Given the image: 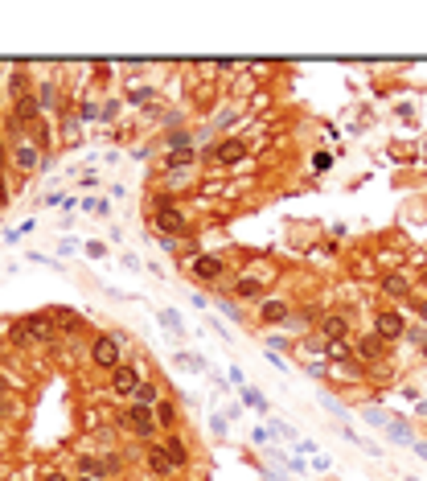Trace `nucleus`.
Segmentation results:
<instances>
[{
	"label": "nucleus",
	"mask_w": 427,
	"mask_h": 481,
	"mask_svg": "<svg viewBox=\"0 0 427 481\" xmlns=\"http://www.w3.org/2000/svg\"><path fill=\"white\" fill-rule=\"evenodd\" d=\"M82 481H95V477H82Z\"/></svg>",
	"instance_id": "nucleus-27"
},
{
	"label": "nucleus",
	"mask_w": 427,
	"mask_h": 481,
	"mask_svg": "<svg viewBox=\"0 0 427 481\" xmlns=\"http://www.w3.org/2000/svg\"><path fill=\"white\" fill-rule=\"evenodd\" d=\"M25 329H29V337L33 341H54V313H33V317H25Z\"/></svg>",
	"instance_id": "nucleus-3"
},
{
	"label": "nucleus",
	"mask_w": 427,
	"mask_h": 481,
	"mask_svg": "<svg viewBox=\"0 0 427 481\" xmlns=\"http://www.w3.org/2000/svg\"><path fill=\"white\" fill-rule=\"evenodd\" d=\"M0 206H4V185H0Z\"/></svg>",
	"instance_id": "nucleus-25"
},
{
	"label": "nucleus",
	"mask_w": 427,
	"mask_h": 481,
	"mask_svg": "<svg viewBox=\"0 0 427 481\" xmlns=\"http://www.w3.org/2000/svg\"><path fill=\"white\" fill-rule=\"evenodd\" d=\"M91 362L103 366V370L123 366V362H119V341H116V337H95V346H91Z\"/></svg>",
	"instance_id": "nucleus-2"
},
{
	"label": "nucleus",
	"mask_w": 427,
	"mask_h": 481,
	"mask_svg": "<svg viewBox=\"0 0 427 481\" xmlns=\"http://www.w3.org/2000/svg\"><path fill=\"white\" fill-rule=\"evenodd\" d=\"M374 325H378L374 334H378L382 341H395V337H403V317L390 313V309H386V313H378V321H374Z\"/></svg>",
	"instance_id": "nucleus-7"
},
{
	"label": "nucleus",
	"mask_w": 427,
	"mask_h": 481,
	"mask_svg": "<svg viewBox=\"0 0 427 481\" xmlns=\"http://www.w3.org/2000/svg\"><path fill=\"white\" fill-rule=\"evenodd\" d=\"M357 354H361L366 362H378V358H382V337H378V334H374V337H366V341L357 346Z\"/></svg>",
	"instance_id": "nucleus-13"
},
{
	"label": "nucleus",
	"mask_w": 427,
	"mask_h": 481,
	"mask_svg": "<svg viewBox=\"0 0 427 481\" xmlns=\"http://www.w3.org/2000/svg\"><path fill=\"white\" fill-rule=\"evenodd\" d=\"M259 292H263V284H259V280H251V276H242V280L235 284V296H238V300H255Z\"/></svg>",
	"instance_id": "nucleus-11"
},
{
	"label": "nucleus",
	"mask_w": 427,
	"mask_h": 481,
	"mask_svg": "<svg viewBox=\"0 0 427 481\" xmlns=\"http://www.w3.org/2000/svg\"><path fill=\"white\" fill-rule=\"evenodd\" d=\"M419 313H423V321H427V300H423V305H419Z\"/></svg>",
	"instance_id": "nucleus-24"
},
{
	"label": "nucleus",
	"mask_w": 427,
	"mask_h": 481,
	"mask_svg": "<svg viewBox=\"0 0 427 481\" xmlns=\"http://www.w3.org/2000/svg\"><path fill=\"white\" fill-rule=\"evenodd\" d=\"M193 276H197V280H218V276H222V260H214V255H197Z\"/></svg>",
	"instance_id": "nucleus-9"
},
{
	"label": "nucleus",
	"mask_w": 427,
	"mask_h": 481,
	"mask_svg": "<svg viewBox=\"0 0 427 481\" xmlns=\"http://www.w3.org/2000/svg\"><path fill=\"white\" fill-rule=\"evenodd\" d=\"M156 226H161L165 235H185V218H181V210H173V206H161V210H156Z\"/></svg>",
	"instance_id": "nucleus-8"
},
{
	"label": "nucleus",
	"mask_w": 427,
	"mask_h": 481,
	"mask_svg": "<svg viewBox=\"0 0 427 481\" xmlns=\"http://www.w3.org/2000/svg\"><path fill=\"white\" fill-rule=\"evenodd\" d=\"M78 469H82V477H95V481H103L107 473H116V469H119V461H116V457H107V461L78 457Z\"/></svg>",
	"instance_id": "nucleus-4"
},
{
	"label": "nucleus",
	"mask_w": 427,
	"mask_h": 481,
	"mask_svg": "<svg viewBox=\"0 0 427 481\" xmlns=\"http://www.w3.org/2000/svg\"><path fill=\"white\" fill-rule=\"evenodd\" d=\"M0 165H4V152H0Z\"/></svg>",
	"instance_id": "nucleus-26"
},
{
	"label": "nucleus",
	"mask_w": 427,
	"mask_h": 481,
	"mask_svg": "<svg viewBox=\"0 0 427 481\" xmlns=\"http://www.w3.org/2000/svg\"><path fill=\"white\" fill-rule=\"evenodd\" d=\"M329 354L333 358H349L354 350H349V341H329Z\"/></svg>",
	"instance_id": "nucleus-21"
},
{
	"label": "nucleus",
	"mask_w": 427,
	"mask_h": 481,
	"mask_svg": "<svg viewBox=\"0 0 427 481\" xmlns=\"http://www.w3.org/2000/svg\"><path fill=\"white\" fill-rule=\"evenodd\" d=\"M325 334H329L333 341H341V334H345V317H325Z\"/></svg>",
	"instance_id": "nucleus-17"
},
{
	"label": "nucleus",
	"mask_w": 427,
	"mask_h": 481,
	"mask_svg": "<svg viewBox=\"0 0 427 481\" xmlns=\"http://www.w3.org/2000/svg\"><path fill=\"white\" fill-rule=\"evenodd\" d=\"M46 481H66V477H62V473H46Z\"/></svg>",
	"instance_id": "nucleus-23"
},
{
	"label": "nucleus",
	"mask_w": 427,
	"mask_h": 481,
	"mask_svg": "<svg viewBox=\"0 0 427 481\" xmlns=\"http://www.w3.org/2000/svg\"><path fill=\"white\" fill-rule=\"evenodd\" d=\"M17 165H21L25 173H29V169L37 165V148H21V152H17Z\"/></svg>",
	"instance_id": "nucleus-19"
},
{
	"label": "nucleus",
	"mask_w": 427,
	"mask_h": 481,
	"mask_svg": "<svg viewBox=\"0 0 427 481\" xmlns=\"http://www.w3.org/2000/svg\"><path fill=\"white\" fill-rule=\"evenodd\" d=\"M17 116H21L25 123H33V116H37V103L25 95V99H17Z\"/></svg>",
	"instance_id": "nucleus-18"
},
{
	"label": "nucleus",
	"mask_w": 427,
	"mask_h": 481,
	"mask_svg": "<svg viewBox=\"0 0 427 481\" xmlns=\"http://www.w3.org/2000/svg\"><path fill=\"white\" fill-rule=\"evenodd\" d=\"M13 341H17V346H29V341H33L29 329H25V321H21V325H13Z\"/></svg>",
	"instance_id": "nucleus-22"
},
{
	"label": "nucleus",
	"mask_w": 427,
	"mask_h": 481,
	"mask_svg": "<svg viewBox=\"0 0 427 481\" xmlns=\"http://www.w3.org/2000/svg\"><path fill=\"white\" fill-rule=\"evenodd\" d=\"M284 317H287V309L280 300H267V305H263V321H284Z\"/></svg>",
	"instance_id": "nucleus-16"
},
{
	"label": "nucleus",
	"mask_w": 427,
	"mask_h": 481,
	"mask_svg": "<svg viewBox=\"0 0 427 481\" xmlns=\"http://www.w3.org/2000/svg\"><path fill=\"white\" fill-rule=\"evenodd\" d=\"M148 465H152V473H173V461H168V453L165 449H148Z\"/></svg>",
	"instance_id": "nucleus-10"
},
{
	"label": "nucleus",
	"mask_w": 427,
	"mask_h": 481,
	"mask_svg": "<svg viewBox=\"0 0 427 481\" xmlns=\"http://www.w3.org/2000/svg\"><path fill=\"white\" fill-rule=\"evenodd\" d=\"M123 424H128L132 432L148 436V440H152V436H156V428H161V424H156V411H152V408H140V403H136V408H128Z\"/></svg>",
	"instance_id": "nucleus-1"
},
{
	"label": "nucleus",
	"mask_w": 427,
	"mask_h": 481,
	"mask_svg": "<svg viewBox=\"0 0 427 481\" xmlns=\"http://www.w3.org/2000/svg\"><path fill=\"white\" fill-rule=\"evenodd\" d=\"M214 161L218 165H238V161H247V145L242 140H222L214 148Z\"/></svg>",
	"instance_id": "nucleus-5"
},
{
	"label": "nucleus",
	"mask_w": 427,
	"mask_h": 481,
	"mask_svg": "<svg viewBox=\"0 0 427 481\" xmlns=\"http://www.w3.org/2000/svg\"><path fill=\"white\" fill-rule=\"evenodd\" d=\"M156 399H161V391H156L152 383H140V386H136V403H140V408H152Z\"/></svg>",
	"instance_id": "nucleus-15"
},
{
	"label": "nucleus",
	"mask_w": 427,
	"mask_h": 481,
	"mask_svg": "<svg viewBox=\"0 0 427 481\" xmlns=\"http://www.w3.org/2000/svg\"><path fill=\"white\" fill-rule=\"evenodd\" d=\"M136 386H140V379H136L132 366H116V370H111V391H116V395H136Z\"/></svg>",
	"instance_id": "nucleus-6"
},
{
	"label": "nucleus",
	"mask_w": 427,
	"mask_h": 481,
	"mask_svg": "<svg viewBox=\"0 0 427 481\" xmlns=\"http://www.w3.org/2000/svg\"><path fill=\"white\" fill-rule=\"evenodd\" d=\"M173 420H177V411L168 408V403H156V424H165V428H173Z\"/></svg>",
	"instance_id": "nucleus-20"
},
{
	"label": "nucleus",
	"mask_w": 427,
	"mask_h": 481,
	"mask_svg": "<svg viewBox=\"0 0 427 481\" xmlns=\"http://www.w3.org/2000/svg\"><path fill=\"white\" fill-rule=\"evenodd\" d=\"M165 453H168V461H173V469H181V465H185V461H190V453H185V444H181V440H177V436H168Z\"/></svg>",
	"instance_id": "nucleus-12"
},
{
	"label": "nucleus",
	"mask_w": 427,
	"mask_h": 481,
	"mask_svg": "<svg viewBox=\"0 0 427 481\" xmlns=\"http://www.w3.org/2000/svg\"><path fill=\"white\" fill-rule=\"evenodd\" d=\"M382 292H386V296H407V276H399V272L386 276V280H382Z\"/></svg>",
	"instance_id": "nucleus-14"
}]
</instances>
